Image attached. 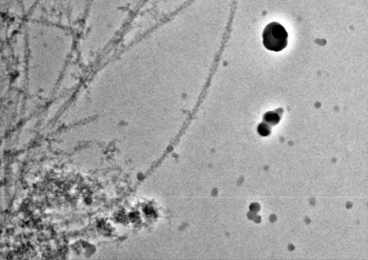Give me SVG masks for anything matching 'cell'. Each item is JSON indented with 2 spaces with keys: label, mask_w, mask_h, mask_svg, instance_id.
Wrapping results in <instances>:
<instances>
[{
  "label": "cell",
  "mask_w": 368,
  "mask_h": 260,
  "mask_svg": "<svg viewBox=\"0 0 368 260\" xmlns=\"http://www.w3.org/2000/svg\"><path fill=\"white\" fill-rule=\"evenodd\" d=\"M288 33L279 23L272 22L267 24L262 33L263 43L268 50L279 52L287 45Z\"/></svg>",
  "instance_id": "6da1fadb"
},
{
  "label": "cell",
  "mask_w": 368,
  "mask_h": 260,
  "mask_svg": "<svg viewBox=\"0 0 368 260\" xmlns=\"http://www.w3.org/2000/svg\"><path fill=\"white\" fill-rule=\"evenodd\" d=\"M283 112L282 109L278 112L275 111L269 112L264 116V120H266L272 125L277 124L280 120L281 115Z\"/></svg>",
  "instance_id": "7a4b0ae2"
}]
</instances>
